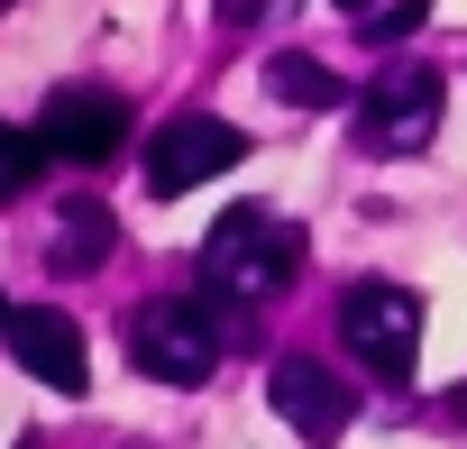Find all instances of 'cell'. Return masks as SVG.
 <instances>
[{
	"instance_id": "8",
	"label": "cell",
	"mask_w": 467,
	"mask_h": 449,
	"mask_svg": "<svg viewBox=\"0 0 467 449\" xmlns=\"http://www.w3.org/2000/svg\"><path fill=\"white\" fill-rule=\"evenodd\" d=\"M10 358L47 385V394H83L92 385V358H83V330H74V312H47V303H28V312H10Z\"/></svg>"
},
{
	"instance_id": "16",
	"label": "cell",
	"mask_w": 467,
	"mask_h": 449,
	"mask_svg": "<svg viewBox=\"0 0 467 449\" xmlns=\"http://www.w3.org/2000/svg\"><path fill=\"white\" fill-rule=\"evenodd\" d=\"M339 10H367V0H339Z\"/></svg>"
},
{
	"instance_id": "7",
	"label": "cell",
	"mask_w": 467,
	"mask_h": 449,
	"mask_svg": "<svg viewBox=\"0 0 467 449\" xmlns=\"http://www.w3.org/2000/svg\"><path fill=\"white\" fill-rule=\"evenodd\" d=\"M37 138H47V156H65V165H101V156H119V138H129V101L101 92V83H65V92H47Z\"/></svg>"
},
{
	"instance_id": "14",
	"label": "cell",
	"mask_w": 467,
	"mask_h": 449,
	"mask_svg": "<svg viewBox=\"0 0 467 449\" xmlns=\"http://www.w3.org/2000/svg\"><path fill=\"white\" fill-rule=\"evenodd\" d=\"M449 422H467V385H458V394H449Z\"/></svg>"
},
{
	"instance_id": "10",
	"label": "cell",
	"mask_w": 467,
	"mask_h": 449,
	"mask_svg": "<svg viewBox=\"0 0 467 449\" xmlns=\"http://www.w3.org/2000/svg\"><path fill=\"white\" fill-rule=\"evenodd\" d=\"M266 92L294 110H339V74L321 56H266Z\"/></svg>"
},
{
	"instance_id": "15",
	"label": "cell",
	"mask_w": 467,
	"mask_h": 449,
	"mask_svg": "<svg viewBox=\"0 0 467 449\" xmlns=\"http://www.w3.org/2000/svg\"><path fill=\"white\" fill-rule=\"evenodd\" d=\"M0 330H10V303H0Z\"/></svg>"
},
{
	"instance_id": "3",
	"label": "cell",
	"mask_w": 467,
	"mask_h": 449,
	"mask_svg": "<svg viewBox=\"0 0 467 449\" xmlns=\"http://www.w3.org/2000/svg\"><path fill=\"white\" fill-rule=\"evenodd\" d=\"M339 339H348L385 385H412V358H421V294H412V285H385V276L348 285V294H339Z\"/></svg>"
},
{
	"instance_id": "2",
	"label": "cell",
	"mask_w": 467,
	"mask_h": 449,
	"mask_svg": "<svg viewBox=\"0 0 467 449\" xmlns=\"http://www.w3.org/2000/svg\"><path fill=\"white\" fill-rule=\"evenodd\" d=\"M220 339H229V321H220L211 294H156V303H138V321H129V358H138L156 385H202V376L220 367Z\"/></svg>"
},
{
	"instance_id": "9",
	"label": "cell",
	"mask_w": 467,
	"mask_h": 449,
	"mask_svg": "<svg viewBox=\"0 0 467 449\" xmlns=\"http://www.w3.org/2000/svg\"><path fill=\"white\" fill-rule=\"evenodd\" d=\"M110 239H119V220H110L101 202H65V230H56V266H65V276H83V266H101V257H110Z\"/></svg>"
},
{
	"instance_id": "12",
	"label": "cell",
	"mask_w": 467,
	"mask_h": 449,
	"mask_svg": "<svg viewBox=\"0 0 467 449\" xmlns=\"http://www.w3.org/2000/svg\"><path fill=\"white\" fill-rule=\"evenodd\" d=\"M421 19H431V0H394V10H376V19H367V47H394V37H412Z\"/></svg>"
},
{
	"instance_id": "6",
	"label": "cell",
	"mask_w": 467,
	"mask_h": 449,
	"mask_svg": "<svg viewBox=\"0 0 467 449\" xmlns=\"http://www.w3.org/2000/svg\"><path fill=\"white\" fill-rule=\"evenodd\" d=\"M266 403L303 431V440H348V422H358V385L330 367V358H312V349H285L275 367H266Z\"/></svg>"
},
{
	"instance_id": "5",
	"label": "cell",
	"mask_w": 467,
	"mask_h": 449,
	"mask_svg": "<svg viewBox=\"0 0 467 449\" xmlns=\"http://www.w3.org/2000/svg\"><path fill=\"white\" fill-rule=\"evenodd\" d=\"M248 156V138L239 129H229L220 110H174L156 138H147V193H192V183H211V174H229V165H239Z\"/></svg>"
},
{
	"instance_id": "13",
	"label": "cell",
	"mask_w": 467,
	"mask_h": 449,
	"mask_svg": "<svg viewBox=\"0 0 467 449\" xmlns=\"http://www.w3.org/2000/svg\"><path fill=\"white\" fill-rule=\"evenodd\" d=\"M294 0H211V19L220 28H266V19H285Z\"/></svg>"
},
{
	"instance_id": "11",
	"label": "cell",
	"mask_w": 467,
	"mask_h": 449,
	"mask_svg": "<svg viewBox=\"0 0 467 449\" xmlns=\"http://www.w3.org/2000/svg\"><path fill=\"white\" fill-rule=\"evenodd\" d=\"M37 165H47V138L0 120V202H10V193H28V183H37Z\"/></svg>"
},
{
	"instance_id": "17",
	"label": "cell",
	"mask_w": 467,
	"mask_h": 449,
	"mask_svg": "<svg viewBox=\"0 0 467 449\" xmlns=\"http://www.w3.org/2000/svg\"><path fill=\"white\" fill-rule=\"evenodd\" d=\"M0 10H10V0H0Z\"/></svg>"
},
{
	"instance_id": "4",
	"label": "cell",
	"mask_w": 467,
	"mask_h": 449,
	"mask_svg": "<svg viewBox=\"0 0 467 449\" xmlns=\"http://www.w3.org/2000/svg\"><path fill=\"white\" fill-rule=\"evenodd\" d=\"M440 101H449V83H440L431 65H385V74L358 92V147H367V156H412V147H431Z\"/></svg>"
},
{
	"instance_id": "1",
	"label": "cell",
	"mask_w": 467,
	"mask_h": 449,
	"mask_svg": "<svg viewBox=\"0 0 467 449\" xmlns=\"http://www.w3.org/2000/svg\"><path fill=\"white\" fill-rule=\"evenodd\" d=\"M303 276V230L266 202H239L211 220L202 239V294L211 303H275L285 285Z\"/></svg>"
}]
</instances>
